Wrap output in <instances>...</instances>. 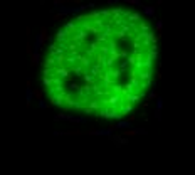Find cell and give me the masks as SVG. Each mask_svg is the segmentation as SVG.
Returning a JSON list of instances; mask_svg holds the SVG:
<instances>
[{"label":"cell","instance_id":"6da1fadb","mask_svg":"<svg viewBox=\"0 0 195 175\" xmlns=\"http://www.w3.org/2000/svg\"><path fill=\"white\" fill-rule=\"evenodd\" d=\"M98 116L109 118V120H116V121L123 120V113H121L118 108H115V106H104V108H101L98 111Z\"/></svg>","mask_w":195,"mask_h":175},{"label":"cell","instance_id":"7a4b0ae2","mask_svg":"<svg viewBox=\"0 0 195 175\" xmlns=\"http://www.w3.org/2000/svg\"><path fill=\"white\" fill-rule=\"evenodd\" d=\"M56 121H69V123H86V118L84 116H72V115H67V113H57L54 116Z\"/></svg>","mask_w":195,"mask_h":175},{"label":"cell","instance_id":"3957f363","mask_svg":"<svg viewBox=\"0 0 195 175\" xmlns=\"http://www.w3.org/2000/svg\"><path fill=\"white\" fill-rule=\"evenodd\" d=\"M121 99H123V94H116V93H111L109 96H106L104 99L101 101L103 106H119L121 105Z\"/></svg>","mask_w":195,"mask_h":175},{"label":"cell","instance_id":"277c9868","mask_svg":"<svg viewBox=\"0 0 195 175\" xmlns=\"http://www.w3.org/2000/svg\"><path fill=\"white\" fill-rule=\"evenodd\" d=\"M111 142L115 143L116 146H121V145H128L130 143V136H125V135H116V133H113L111 136Z\"/></svg>","mask_w":195,"mask_h":175},{"label":"cell","instance_id":"5b68a950","mask_svg":"<svg viewBox=\"0 0 195 175\" xmlns=\"http://www.w3.org/2000/svg\"><path fill=\"white\" fill-rule=\"evenodd\" d=\"M79 57H81V52H67V61H66V66L72 67V66L79 64Z\"/></svg>","mask_w":195,"mask_h":175},{"label":"cell","instance_id":"8992f818","mask_svg":"<svg viewBox=\"0 0 195 175\" xmlns=\"http://www.w3.org/2000/svg\"><path fill=\"white\" fill-rule=\"evenodd\" d=\"M69 40H71V34L67 32V29L62 27L61 30L56 32V42H69Z\"/></svg>","mask_w":195,"mask_h":175},{"label":"cell","instance_id":"52a82bcc","mask_svg":"<svg viewBox=\"0 0 195 175\" xmlns=\"http://www.w3.org/2000/svg\"><path fill=\"white\" fill-rule=\"evenodd\" d=\"M125 136H136V135H146V130H141V128H128L123 131Z\"/></svg>","mask_w":195,"mask_h":175},{"label":"cell","instance_id":"ba28073f","mask_svg":"<svg viewBox=\"0 0 195 175\" xmlns=\"http://www.w3.org/2000/svg\"><path fill=\"white\" fill-rule=\"evenodd\" d=\"M51 105L62 106V105H64V94H59V93H52V94H51Z\"/></svg>","mask_w":195,"mask_h":175},{"label":"cell","instance_id":"9c48e42d","mask_svg":"<svg viewBox=\"0 0 195 175\" xmlns=\"http://www.w3.org/2000/svg\"><path fill=\"white\" fill-rule=\"evenodd\" d=\"M86 135H91V136H111V133H109V130L106 128V130H87Z\"/></svg>","mask_w":195,"mask_h":175},{"label":"cell","instance_id":"30bf717a","mask_svg":"<svg viewBox=\"0 0 195 175\" xmlns=\"http://www.w3.org/2000/svg\"><path fill=\"white\" fill-rule=\"evenodd\" d=\"M125 17L128 19V22H141V14L138 12H126Z\"/></svg>","mask_w":195,"mask_h":175},{"label":"cell","instance_id":"8fae6325","mask_svg":"<svg viewBox=\"0 0 195 175\" xmlns=\"http://www.w3.org/2000/svg\"><path fill=\"white\" fill-rule=\"evenodd\" d=\"M32 98H34L32 86H27V88H26V105H27V108H30V103H32Z\"/></svg>","mask_w":195,"mask_h":175},{"label":"cell","instance_id":"7c38bea8","mask_svg":"<svg viewBox=\"0 0 195 175\" xmlns=\"http://www.w3.org/2000/svg\"><path fill=\"white\" fill-rule=\"evenodd\" d=\"M37 36L40 37V40H42L44 44H47V42H49V40L52 39V37L49 36V34H47V27H42V29H40V32L37 34Z\"/></svg>","mask_w":195,"mask_h":175},{"label":"cell","instance_id":"4fadbf2b","mask_svg":"<svg viewBox=\"0 0 195 175\" xmlns=\"http://www.w3.org/2000/svg\"><path fill=\"white\" fill-rule=\"evenodd\" d=\"M91 59H93V57H89V56H87L86 52H84V54H83V52H81V57H79V64H83L84 67H89V66L93 64V62H91Z\"/></svg>","mask_w":195,"mask_h":175},{"label":"cell","instance_id":"5bb4252c","mask_svg":"<svg viewBox=\"0 0 195 175\" xmlns=\"http://www.w3.org/2000/svg\"><path fill=\"white\" fill-rule=\"evenodd\" d=\"M42 66L44 67H56V66H57V61H56L54 56H49L46 61H42Z\"/></svg>","mask_w":195,"mask_h":175},{"label":"cell","instance_id":"9a60e30c","mask_svg":"<svg viewBox=\"0 0 195 175\" xmlns=\"http://www.w3.org/2000/svg\"><path fill=\"white\" fill-rule=\"evenodd\" d=\"M42 84H44V88H49V89H51V88H54V76H44L42 77Z\"/></svg>","mask_w":195,"mask_h":175},{"label":"cell","instance_id":"2e32d148","mask_svg":"<svg viewBox=\"0 0 195 175\" xmlns=\"http://www.w3.org/2000/svg\"><path fill=\"white\" fill-rule=\"evenodd\" d=\"M116 126L128 130V128H133V121H130V120H118V121H116Z\"/></svg>","mask_w":195,"mask_h":175},{"label":"cell","instance_id":"e0dca14e","mask_svg":"<svg viewBox=\"0 0 195 175\" xmlns=\"http://www.w3.org/2000/svg\"><path fill=\"white\" fill-rule=\"evenodd\" d=\"M138 73H140V79L141 81L152 79V69H138Z\"/></svg>","mask_w":195,"mask_h":175},{"label":"cell","instance_id":"ac0fdd59","mask_svg":"<svg viewBox=\"0 0 195 175\" xmlns=\"http://www.w3.org/2000/svg\"><path fill=\"white\" fill-rule=\"evenodd\" d=\"M64 29H67V32L72 36V34H74L77 29H79V26H77L76 22H67V24H64Z\"/></svg>","mask_w":195,"mask_h":175},{"label":"cell","instance_id":"d6986e66","mask_svg":"<svg viewBox=\"0 0 195 175\" xmlns=\"http://www.w3.org/2000/svg\"><path fill=\"white\" fill-rule=\"evenodd\" d=\"M37 64H40V52H32V56H30V66L32 67H36Z\"/></svg>","mask_w":195,"mask_h":175},{"label":"cell","instance_id":"ffe728a7","mask_svg":"<svg viewBox=\"0 0 195 175\" xmlns=\"http://www.w3.org/2000/svg\"><path fill=\"white\" fill-rule=\"evenodd\" d=\"M109 39H111V37L108 36V34L106 32H101V34H98L96 36V42L98 44H104V42H109Z\"/></svg>","mask_w":195,"mask_h":175},{"label":"cell","instance_id":"44dd1931","mask_svg":"<svg viewBox=\"0 0 195 175\" xmlns=\"http://www.w3.org/2000/svg\"><path fill=\"white\" fill-rule=\"evenodd\" d=\"M83 77H84V81H86L87 84H96L98 81H99V79H98L96 76H94V74H91V73H86V74H84Z\"/></svg>","mask_w":195,"mask_h":175},{"label":"cell","instance_id":"7402d4cb","mask_svg":"<svg viewBox=\"0 0 195 175\" xmlns=\"http://www.w3.org/2000/svg\"><path fill=\"white\" fill-rule=\"evenodd\" d=\"M126 15V10H123V9H113V20L115 19H119V17H125Z\"/></svg>","mask_w":195,"mask_h":175},{"label":"cell","instance_id":"603a6c76","mask_svg":"<svg viewBox=\"0 0 195 175\" xmlns=\"http://www.w3.org/2000/svg\"><path fill=\"white\" fill-rule=\"evenodd\" d=\"M87 106H91L94 111H99L103 105H101V101H96V99H89V101H87Z\"/></svg>","mask_w":195,"mask_h":175},{"label":"cell","instance_id":"cb8c5ba5","mask_svg":"<svg viewBox=\"0 0 195 175\" xmlns=\"http://www.w3.org/2000/svg\"><path fill=\"white\" fill-rule=\"evenodd\" d=\"M155 10H156L155 5H148V7H143V12H145V15H146V17H153V15H155Z\"/></svg>","mask_w":195,"mask_h":175},{"label":"cell","instance_id":"d4e9b609","mask_svg":"<svg viewBox=\"0 0 195 175\" xmlns=\"http://www.w3.org/2000/svg\"><path fill=\"white\" fill-rule=\"evenodd\" d=\"M153 61H155V59H152V57L146 56V57L143 59V67H141V69H152V67H153Z\"/></svg>","mask_w":195,"mask_h":175},{"label":"cell","instance_id":"484cf974","mask_svg":"<svg viewBox=\"0 0 195 175\" xmlns=\"http://www.w3.org/2000/svg\"><path fill=\"white\" fill-rule=\"evenodd\" d=\"M133 91H136V88H135V84L131 83V81H130V83H126V84L123 86V96L126 94V93H133Z\"/></svg>","mask_w":195,"mask_h":175},{"label":"cell","instance_id":"4316f807","mask_svg":"<svg viewBox=\"0 0 195 175\" xmlns=\"http://www.w3.org/2000/svg\"><path fill=\"white\" fill-rule=\"evenodd\" d=\"M56 10L61 12V14H64V15H71V7H64V4L56 5Z\"/></svg>","mask_w":195,"mask_h":175},{"label":"cell","instance_id":"83f0119b","mask_svg":"<svg viewBox=\"0 0 195 175\" xmlns=\"http://www.w3.org/2000/svg\"><path fill=\"white\" fill-rule=\"evenodd\" d=\"M98 17H103L101 12H98V10H93V12H89V14H86V20H94V19H98Z\"/></svg>","mask_w":195,"mask_h":175},{"label":"cell","instance_id":"f1b7e54d","mask_svg":"<svg viewBox=\"0 0 195 175\" xmlns=\"http://www.w3.org/2000/svg\"><path fill=\"white\" fill-rule=\"evenodd\" d=\"M109 73H111V76H115L116 79H118L119 76H121V73H123V69H121V67H109Z\"/></svg>","mask_w":195,"mask_h":175},{"label":"cell","instance_id":"f546056e","mask_svg":"<svg viewBox=\"0 0 195 175\" xmlns=\"http://www.w3.org/2000/svg\"><path fill=\"white\" fill-rule=\"evenodd\" d=\"M44 89H46V88H44ZM44 89H40V88H36V89H34V98H36L37 101L44 98Z\"/></svg>","mask_w":195,"mask_h":175},{"label":"cell","instance_id":"4dcf8cb0","mask_svg":"<svg viewBox=\"0 0 195 175\" xmlns=\"http://www.w3.org/2000/svg\"><path fill=\"white\" fill-rule=\"evenodd\" d=\"M138 30H140V32H148L150 30V26L148 24H146V22H138Z\"/></svg>","mask_w":195,"mask_h":175},{"label":"cell","instance_id":"1f68e13d","mask_svg":"<svg viewBox=\"0 0 195 175\" xmlns=\"http://www.w3.org/2000/svg\"><path fill=\"white\" fill-rule=\"evenodd\" d=\"M42 46H44V42L40 40V37L37 36L36 37V44H34V51L36 52H40V49H42Z\"/></svg>","mask_w":195,"mask_h":175},{"label":"cell","instance_id":"d6a6232c","mask_svg":"<svg viewBox=\"0 0 195 175\" xmlns=\"http://www.w3.org/2000/svg\"><path fill=\"white\" fill-rule=\"evenodd\" d=\"M150 86H152V79L141 81V84H140V91H145V89H148Z\"/></svg>","mask_w":195,"mask_h":175},{"label":"cell","instance_id":"836d02e7","mask_svg":"<svg viewBox=\"0 0 195 175\" xmlns=\"http://www.w3.org/2000/svg\"><path fill=\"white\" fill-rule=\"evenodd\" d=\"M111 89H113V93H116V94H123V86H119L118 83H115V84H113V88H111Z\"/></svg>","mask_w":195,"mask_h":175},{"label":"cell","instance_id":"e575fe53","mask_svg":"<svg viewBox=\"0 0 195 175\" xmlns=\"http://www.w3.org/2000/svg\"><path fill=\"white\" fill-rule=\"evenodd\" d=\"M155 29H156V34H162V30H163V22L162 20H156V24H155Z\"/></svg>","mask_w":195,"mask_h":175},{"label":"cell","instance_id":"d590c367","mask_svg":"<svg viewBox=\"0 0 195 175\" xmlns=\"http://www.w3.org/2000/svg\"><path fill=\"white\" fill-rule=\"evenodd\" d=\"M52 19H54L56 22H59V20H66V15H64V14H61V12H57V14L52 15Z\"/></svg>","mask_w":195,"mask_h":175},{"label":"cell","instance_id":"8d00e7d4","mask_svg":"<svg viewBox=\"0 0 195 175\" xmlns=\"http://www.w3.org/2000/svg\"><path fill=\"white\" fill-rule=\"evenodd\" d=\"M156 98H158V94H156V91L153 89V91L148 93V96H146V101H152V99H156Z\"/></svg>","mask_w":195,"mask_h":175},{"label":"cell","instance_id":"74e56055","mask_svg":"<svg viewBox=\"0 0 195 175\" xmlns=\"http://www.w3.org/2000/svg\"><path fill=\"white\" fill-rule=\"evenodd\" d=\"M81 130H71V131H62V135H81Z\"/></svg>","mask_w":195,"mask_h":175},{"label":"cell","instance_id":"f35d334b","mask_svg":"<svg viewBox=\"0 0 195 175\" xmlns=\"http://www.w3.org/2000/svg\"><path fill=\"white\" fill-rule=\"evenodd\" d=\"M101 15L104 19H111L113 17V10H101Z\"/></svg>","mask_w":195,"mask_h":175},{"label":"cell","instance_id":"ab89813d","mask_svg":"<svg viewBox=\"0 0 195 175\" xmlns=\"http://www.w3.org/2000/svg\"><path fill=\"white\" fill-rule=\"evenodd\" d=\"M126 4H130V5H138V7H143L141 0H126Z\"/></svg>","mask_w":195,"mask_h":175},{"label":"cell","instance_id":"60d3db41","mask_svg":"<svg viewBox=\"0 0 195 175\" xmlns=\"http://www.w3.org/2000/svg\"><path fill=\"white\" fill-rule=\"evenodd\" d=\"M163 108V98H156V109H162Z\"/></svg>","mask_w":195,"mask_h":175},{"label":"cell","instance_id":"b9f144b4","mask_svg":"<svg viewBox=\"0 0 195 175\" xmlns=\"http://www.w3.org/2000/svg\"><path fill=\"white\" fill-rule=\"evenodd\" d=\"M39 108H40V109H46V108H47V103H46V99H44V98L39 99Z\"/></svg>","mask_w":195,"mask_h":175},{"label":"cell","instance_id":"7bdbcfd3","mask_svg":"<svg viewBox=\"0 0 195 175\" xmlns=\"http://www.w3.org/2000/svg\"><path fill=\"white\" fill-rule=\"evenodd\" d=\"M26 52L29 56H32V46H30V42H27V46H26Z\"/></svg>","mask_w":195,"mask_h":175},{"label":"cell","instance_id":"ee69618b","mask_svg":"<svg viewBox=\"0 0 195 175\" xmlns=\"http://www.w3.org/2000/svg\"><path fill=\"white\" fill-rule=\"evenodd\" d=\"M155 118L156 120H162V109H155Z\"/></svg>","mask_w":195,"mask_h":175},{"label":"cell","instance_id":"f6af8a7d","mask_svg":"<svg viewBox=\"0 0 195 175\" xmlns=\"http://www.w3.org/2000/svg\"><path fill=\"white\" fill-rule=\"evenodd\" d=\"M119 52H121V59H128V56H130V54H128V51H125V49H123V51H119Z\"/></svg>","mask_w":195,"mask_h":175},{"label":"cell","instance_id":"bcb514c9","mask_svg":"<svg viewBox=\"0 0 195 175\" xmlns=\"http://www.w3.org/2000/svg\"><path fill=\"white\" fill-rule=\"evenodd\" d=\"M71 88H72V91H77V89H79V84H76V83H71Z\"/></svg>","mask_w":195,"mask_h":175},{"label":"cell","instance_id":"7dc6e473","mask_svg":"<svg viewBox=\"0 0 195 175\" xmlns=\"http://www.w3.org/2000/svg\"><path fill=\"white\" fill-rule=\"evenodd\" d=\"M71 4H74V5H81L83 2H81V0H71Z\"/></svg>","mask_w":195,"mask_h":175},{"label":"cell","instance_id":"c3c4849f","mask_svg":"<svg viewBox=\"0 0 195 175\" xmlns=\"http://www.w3.org/2000/svg\"><path fill=\"white\" fill-rule=\"evenodd\" d=\"M116 4V0H108V5H115Z\"/></svg>","mask_w":195,"mask_h":175}]
</instances>
